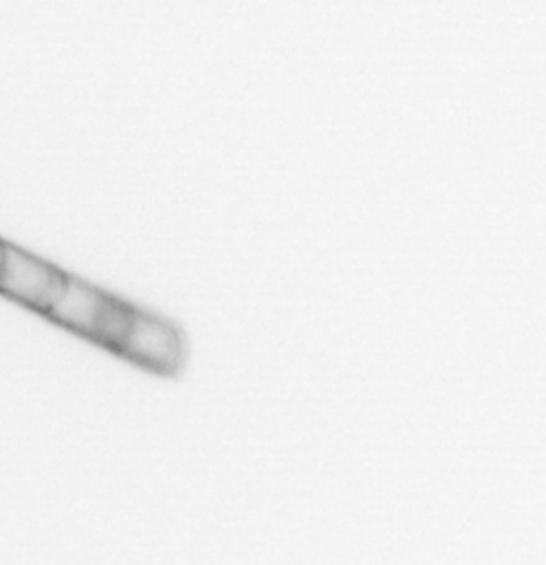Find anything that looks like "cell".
Returning a JSON list of instances; mask_svg holds the SVG:
<instances>
[{"mask_svg":"<svg viewBox=\"0 0 546 565\" xmlns=\"http://www.w3.org/2000/svg\"><path fill=\"white\" fill-rule=\"evenodd\" d=\"M68 271L7 242L4 263L0 269V295L39 316H45L64 286Z\"/></svg>","mask_w":546,"mask_h":565,"instance_id":"1","label":"cell"},{"mask_svg":"<svg viewBox=\"0 0 546 565\" xmlns=\"http://www.w3.org/2000/svg\"><path fill=\"white\" fill-rule=\"evenodd\" d=\"M4 253H7V242L0 237V269H2V263H4Z\"/></svg>","mask_w":546,"mask_h":565,"instance_id":"2","label":"cell"}]
</instances>
